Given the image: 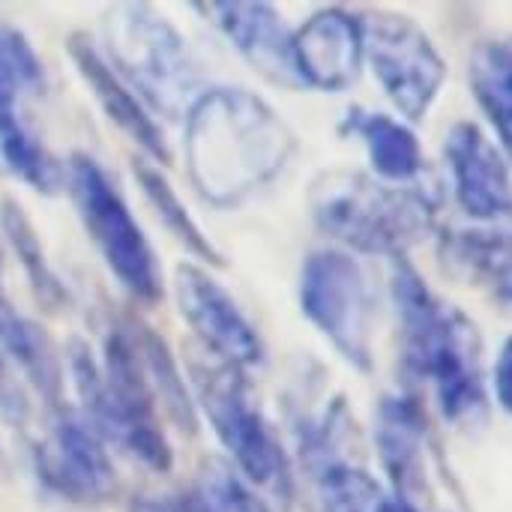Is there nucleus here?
<instances>
[{
  "instance_id": "6",
  "label": "nucleus",
  "mask_w": 512,
  "mask_h": 512,
  "mask_svg": "<svg viewBox=\"0 0 512 512\" xmlns=\"http://www.w3.org/2000/svg\"><path fill=\"white\" fill-rule=\"evenodd\" d=\"M294 441V483L303 486L312 512H378L381 483L363 465L360 429L342 396L297 393L288 399Z\"/></svg>"
},
{
  "instance_id": "21",
  "label": "nucleus",
  "mask_w": 512,
  "mask_h": 512,
  "mask_svg": "<svg viewBox=\"0 0 512 512\" xmlns=\"http://www.w3.org/2000/svg\"><path fill=\"white\" fill-rule=\"evenodd\" d=\"M471 90L495 126L501 153L512 165V33L486 36L471 51Z\"/></svg>"
},
{
  "instance_id": "1",
  "label": "nucleus",
  "mask_w": 512,
  "mask_h": 512,
  "mask_svg": "<svg viewBox=\"0 0 512 512\" xmlns=\"http://www.w3.org/2000/svg\"><path fill=\"white\" fill-rule=\"evenodd\" d=\"M138 330V315H114L96 348L72 339L63 348L66 384H72L75 411L111 453H123L150 474H168L174 450L153 396Z\"/></svg>"
},
{
  "instance_id": "29",
  "label": "nucleus",
  "mask_w": 512,
  "mask_h": 512,
  "mask_svg": "<svg viewBox=\"0 0 512 512\" xmlns=\"http://www.w3.org/2000/svg\"><path fill=\"white\" fill-rule=\"evenodd\" d=\"M498 294H501L507 303H512V270L504 276V279H501V282H498Z\"/></svg>"
},
{
  "instance_id": "24",
  "label": "nucleus",
  "mask_w": 512,
  "mask_h": 512,
  "mask_svg": "<svg viewBox=\"0 0 512 512\" xmlns=\"http://www.w3.org/2000/svg\"><path fill=\"white\" fill-rule=\"evenodd\" d=\"M0 234H3V240L9 246V252L18 258L36 303L42 309H51V312L60 309L66 303V297H69L66 285L57 276V270L51 267V261L45 255V246L39 240V231L30 222L27 210L21 204H15L12 198H6L0 204Z\"/></svg>"
},
{
  "instance_id": "25",
  "label": "nucleus",
  "mask_w": 512,
  "mask_h": 512,
  "mask_svg": "<svg viewBox=\"0 0 512 512\" xmlns=\"http://www.w3.org/2000/svg\"><path fill=\"white\" fill-rule=\"evenodd\" d=\"M189 492L201 512H270V504L228 462L204 465Z\"/></svg>"
},
{
  "instance_id": "13",
  "label": "nucleus",
  "mask_w": 512,
  "mask_h": 512,
  "mask_svg": "<svg viewBox=\"0 0 512 512\" xmlns=\"http://www.w3.org/2000/svg\"><path fill=\"white\" fill-rule=\"evenodd\" d=\"M171 291L180 318L198 339V351L246 375L264 363L261 333L234 294L204 264H180L174 270Z\"/></svg>"
},
{
  "instance_id": "30",
  "label": "nucleus",
  "mask_w": 512,
  "mask_h": 512,
  "mask_svg": "<svg viewBox=\"0 0 512 512\" xmlns=\"http://www.w3.org/2000/svg\"><path fill=\"white\" fill-rule=\"evenodd\" d=\"M0 291H3V285H0Z\"/></svg>"
},
{
  "instance_id": "28",
  "label": "nucleus",
  "mask_w": 512,
  "mask_h": 512,
  "mask_svg": "<svg viewBox=\"0 0 512 512\" xmlns=\"http://www.w3.org/2000/svg\"><path fill=\"white\" fill-rule=\"evenodd\" d=\"M378 512H417L414 507H408V504H402L399 498H393V501H384V507Z\"/></svg>"
},
{
  "instance_id": "10",
  "label": "nucleus",
  "mask_w": 512,
  "mask_h": 512,
  "mask_svg": "<svg viewBox=\"0 0 512 512\" xmlns=\"http://www.w3.org/2000/svg\"><path fill=\"white\" fill-rule=\"evenodd\" d=\"M30 465L45 495L63 504L102 507L117 498L114 456L69 402L48 411L45 429L33 441Z\"/></svg>"
},
{
  "instance_id": "9",
  "label": "nucleus",
  "mask_w": 512,
  "mask_h": 512,
  "mask_svg": "<svg viewBox=\"0 0 512 512\" xmlns=\"http://www.w3.org/2000/svg\"><path fill=\"white\" fill-rule=\"evenodd\" d=\"M300 309L306 321L360 372L375 366V303L363 267L339 249H318L300 273Z\"/></svg>"
},
{
  "instance_id": "5",
  "label": "nucleus",
  "mask_w": 512,
  "mask_h": 512,
  "mask_svg": "<svg viewBox=\"0 0 512 512\" xmlns=\"http://www.w3.org/2000/svg\"><path fill=\"white\" fill-rule=\"evenodd\" d=\"M309 207L327 237L354 252L390 261L405 258L435 228V201L423 189L384 183L375 174L351 168L318 174L309 186Z\"/></svg>"
},
{
  "instance_id": "27",
  "label": "nucleus",
  "mask_w": 512,
  "mask_h": 512,
  "mask_svg": "<svg viewBox=\"0 0 512 512\" xmlns=\"http://www.w3.org/2000/svg\"><path fill=\"white\" fill-rule=\"evenodd\" d=\"M492 387H495V399L498 405L512 414V336L501 345L498 363H495V375H492Z\"/></svg>"
},
{
  "instance_id": "8",
  "label": "nucleus",
  "mask_w": 512,
  "mask_h": 512,
  "mask_svg": "<svg viewBox=\"0 0 512 512\" xmlns=\"http://www.w3.org/2000/svg\"><path fill=\"white\" fill-rule=\"evenodd\" d=\"M96 42L108 63L156 117L186 114L204 90L198 84V63L186 39L153 6H111L102 18V36Z\"/></svg>"
},
{
  "instance_id": "12",
  "label": "nucleus",
  "mask_w": 512,
  "mask_h": 512,
  "mask_svg": "<svg viewBox=\"0 0 512 512\" xmlns=\"http://www.w3.org/2000/svg\"><path fill=\"white\" fill-rule=\"evenodd\" d=\"M366 60L381 81L390 102L411 120L420 123L447 78V63L435 51L426 30L402 12L375 9L360 18Z\"/></svg>"
},
{
  "instance_id": "22",
  "label": "nucleus",
  "mask_w": 512,
  "mask_h": 512,
  "mask_svg": "<svg viewBox=\"0 0 512 512\" xmlns=\"http://www.w3.org/2000/svg\"><path fill=\"white\" fill-rule=\"evenodd\" d=\"M441 261L471 282H498L512 270V222L450 228L441 234Z\"/></svg>"
},
{
  "instance_id": "19",
  "label": "nucleus",
  "mask_w": 512,
  "mask_h": 512,
  "mask_svg": "<svg viewBox=\"0 0 512 512\" xmlns=\"http://www.w3.org/2000/svg\"><path fill=\"white\" fill-rule=\"evenodd\" d=\"M0 354L9 360L15 375L27 381V393L36 396L45 411L66 405V360L51 342L45 327L15 309L0 291Z\"/></svg>"
},
{
  "instance_id": "14",
  "label": "nucleus",
  "mask_w": 512,
  "mask_h": 512,
  "mask_svg": "<svg viewBox=\"0 0 512 512\" xmlns=\"http://www.w3.org/2000/svg\"><path fill=\"white\" fill-rule=\"evenodd\" d=\"M444 153L462 213L474 219V225L512 222V174L501 147H495L480 126L456 123Z\"/></svg>"
},
{
  "instance_id": "15",
  "label": "nucleus",
  "mask_w": 512,
  "mask_h": 512,
  "mask_svg": "<svg viewBox=\"0 0 512 512\" xmlns=\"http://www.w3.org/2000/svg\"><path fill=\"white\" fill-rule=\"evenodd\" d=\"M66 51H69V60L75 63L84 87L90 90L93 102L138 147L141 159H147L153 165H165L171 159V150H168L159 117L144 105V99L108 63V57L102 54L96 36L78 30V33L69 36Z\"/></svg>"
},
{
  "instance_id": "16",
  "label": "nucleus",
  "mask_w": 512,
  "mask_h": 512,
  "mask_svg": "<svg viewBox=\"0 0 512 512\" xmlns=\"http://www.w3.org/2000/svg\"><path fill=\"white\" fill-rule=\"evenodd\" d=\"M378 459L396 489V498L417 512L435 501L432 441L420 405L408 396H387L375 414Z\"/></svg>"
},
{
  "instance_id": "11",
  "label": "nucleus",
  "mask_w": 512,
  "mask_h": 512,
  "mask_svg": "<svg viewBox=\"0 0 512 512\" xmlns=\"http://www.w3.org/2000/svg\"><path fill=\"white\" fill-rule=\"evenodd\" d=\"M45 69L21 30L0 21V168L18 183L51 195L63 189V162L27 123L21 99L39 96Z\"/></svg>"
},
{
  "instance_id": "3",
  "label": "nucleus",
  "mask_w": 512,
  "mask_h": 512,
  "mask_svg": "<svg viewBox=\"0 0 512 512\" xmlns=\"http://www.w3.org/2000/svg\"><path fill=\"white\" fill-rule=\"evenodd\" d=\"M390 288L408 378L432 393L444 420L474 426L486 411L483 345L474 321L462 309L438 300L405 258L393 261Z\"/></svg>"
},
{
  "instance_id": "18",
  "label": "nucleus",
  "mask_w": 512,
  "mask_h": 512,
  "mask_svg": "<svg viewBox=\"0 0 512 512\" xmlns=\"http://www.w3.org/2000/svg\"><path fill=\"white\" fill-rule=\"evenodd\" d=\"M201 15L234 45V51L267 81L279 87H303L294 66V30L267 3H207Z\"/></svg>"
},
{
  "instance_id": "17",
  "label": "nucleus",
  "mask_w": 512,
  "mask_h": 512,
  "mask_svg": "<svg viewBox=\"0 0 512 512\" xmlns=\"http://www.w3.org/2000/svg\"><path fill=\"white\" fill-rule=\"evenodd\" d=\"M366 42L360 15L330 6L318 9L300 30H294V66L303 87L348 90L363 69Z\"/></svg>"
},
{
  "instance_id": "20",
  "label": "nucleus",
  "mask_w": 512,
  "mask_h": 512,
  "mask_svg": "<svg viewBox=\"0 0 512 512\" xmlns=\"http://www.w3.org/2000/svg\"><path fill=\"white\" fill-rule=\"evenodd\" d=\"M345 132L363 138L378 180L402 186L423 171V150L411 126L378 111L354 108L345 117Z\"/></svg>"
},
{
  "instance_id": "4",
  "label": "nucleus",
  "mask_w": 512,
  "mask_h": 512,
  "mask_svg": "<svg viewBox=\"0 0 512 512\" xmlns=\"http://www.w3.org/2000/svg\"><path fill=\"white\" fill-rule=\"evenodd\" d=\"M186 381L195 399L198 420L219 438L228 465L267 501L282 510L294 504V462L255 399L246 372H237L204 351L189 357Z\"/></svg>"
},
{
  "instance_id": "26",
  "label": "nucleus",
  "mask_w": 512,
  "mask_h": 512,
  "mask_svg": "<svg viewBox=\"0 0 512 512\" xmlns=\"http://www.w3.org/2000/svg\"><path fill=\"white\" fill-rule=\"evenodd\" d=\"M30 414V393L24 390V381L15 375L9 360L0 354V420L21 423Z\"/></svg>"
},
{
  "instance_id": "7",
  "label": "nucleus",
  "mask_w": 512,
  "mask_h": 512,
  "mask_svg": "<svg viewBox=\"0 0 512 512\" xmlns=\"http://www.w3.org/2000/svg\"><path fill=\"white\" fill-rule=\"evenodd\" d=\"M63 189L123 294L138 306H156L165 297V273L114 174L96 156L75 150L63 162Z\"/></svg>"
},
{
  "instance_id": "2",
  "label": "nucleus",
  "mask_w": 512,
  "mask_h": 512,
  "mask_svg": "<svg viewBox=\"0 0 512 512\" xmlns=\"http://www.w3.org/2000/svg\"><path fill=\"white\" fill-rule=\"evenodd\" d=\"M294 132L255 93L210 87L183 114L186 177L210 207H237L267 189L294 156Z\"/></svg>"
},
{
  "instance_id": "23",
  "label": "nucleus",
  "mask_w": 512,
  "mask_h": 512,
  "mask_svg": "<svg viewBox=\"0 0 512 512\" xmlns=\"http://www.w3.org/2000/svg\"><path fill=\"white\" fill-rule=\"evenodd\" d=\"M162 165H153L147 159H135L132 162V174H135V183L138 189L144 192L150 210L159 216L162 228L192 255L195 264H219V252L213 249V243L207 240L204 228L195 222V216L189 213L186 201L180 198V192L168 183V177L159 171Z\"/></svg>"
}]
</instances>
